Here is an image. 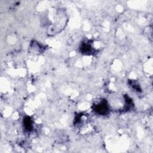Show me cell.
<instances>
[{
    "instance_id": "obj_1",
    "label": "cell",
    "mask_w": 153,
    "mask_h": 153,
    "mask_svg": "<svg viewBox=\"0 0 153 153\" xmlns=\"http://www.w3.org/2000/svg\"><path fill=\"white\" fill-rule=\"evenodd\" d=\"M93 111L99 115H105L109 111V106L106 100H102L93 106Z\"/></svg>"
},
{
    "instance_id": "obj_2",
    "label": "cell",
    "mask_w": 153,
    "mask_h": 153,
    "mask_svg": "<svg viewBox=\"0 0 153 153\" xmlns=\"http://www.w3.org/2000/svg\"><path fill=\"white\" fill-rule=\"evenodd\" d=\"M80 50L82 53L90 54L93 52V48L89 42L85 41L81 44Z\"/></svg>"
},
{
    "instance_id": "obj_3",
    "label": "cell",
    "mask_w": 153,
    "mask_h": 153,
    "mask_svg": "<svg viewBox=\"0 0 153 153\" xmlns=\"http://www.w3.org/2000/svg\"><path fill=\"white\" fill-rule=\"evenodd\" d=\"M23 127L27 131H31L33 129V123L29 117H26L23 119Z\"/></svg>"
}]
</instances>
